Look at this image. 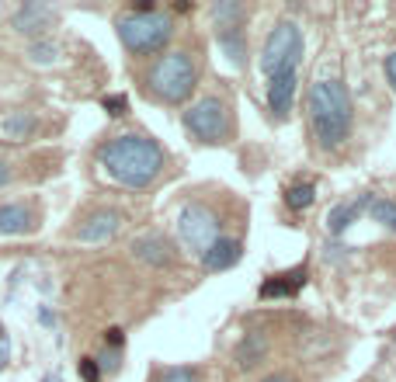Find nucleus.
I'll return each instance as SVG.
<instances>
[{
    "mask_svg": "<svg viewBox=\"0 0 396 382\" xmlns=\"http://www.w3.org/2000/svg\"><path fill=\"white\" fill-rule=\"evenodd\" d=\"M98 164L105 167L108 177H115L126 188H146L153 185L163 170V150L150 136H126L108 139L105 146L98 150Z\"/></svg>",
    "mask_w": 396,
    "mask_h": 382,
    "instance_id": "f257e3e1",
    "label": "nucleus"
},
{
    "mask_svg": "<svg viewBox=\"0 0 396 382\" xmlns=\"http://www.w3.org/2000/svg\"><path fill=\"white\" fill-rule=\"evenodd\" d=\"M310 125L323 150H337L351 136V94L337 77H320L310 83Z\"/></svg>",
    "mask_w": 396,
    "mask_h": 382,
    "instance_id": "f03ea898",
    "label": "nucleus"
},
{
    "mask_svg": "<svg viewBox=\"0 0 396 382\" xmlns=\"http://www.w3.org/2000/svg\"><path fill=\"white\" fill-rule=\"evenodd\" d=\"M115 31L122 38V46L129 49L132 56H150L160 53L171 35H174V21L160 11H150V14H136V11H126L118 21H115Z\"/></svg>",
    "mask_w": 396,
    "mask_h": 382,
    "instance_id": "7ed1b4c3",
    "label": "nucleus"
},
{
    "mask_svg": "<svg viewBox=\"0 0 396 382\" xmlns=\"http://www.w3.org/2000/svg\"><path fill=\"white\" fill-rule=\"evenodd\" d=\"M146 83H150V91L157 94L160 101L181 105V101L191 98V91H195V83H198V73H195V63H191L188 53H167L150 66Z\"/></svg>",
    "mask_w": 396,
    "mask_h": 382,
    "instance_id": "20e7f679",
    "label": "nucleus"
},
{
    "mask_svg": "<svg viewBox=\"0 0 396 382\" xmlns=\"http://www.w3.org/2000/svg\"><path fill=\"white\" fill-rule=\"evenodd\" d=\"M303 59V31L295 21H278L261 49V73L271 81L278 73H292Z\"/></svg>",
    "mask_w": 396,
    "mask_h": 382,
    "instance_id": "39448f33",
    "label": "nucleus"
},
{
    "mask_svg": "<svg viewBox=\"0 0 396 382\" xmlns=\"http://www.w3.org/2000/svg\"><path fill=\"white\" fill-rule=\"evenodd\" d=\"M185 129L198 143H226L233 125H230V108L223 98H202L185 111Z\"/></svg>",
    "mask_w": 396,
    "mask_h": 382,
    "instance_id": "423d86ee",
    "label": "nucleus"
},
{
    "mask_svg": "<svg viewBox=\"0 0 396 382\" xmlns=\"http://www.w3.org/2000/svg\"><path fill=\"white\" fill-rule=\"evenodd\" d=\"M178 237L191 254H205L215 240H219V216L212 212L205 202H188L178 212Z\"/></svg>",
    "mask_w": 396,
    "mask_h": 382,
    "instance_id": "0eeeda50",
    "label": "nucleus"
},
{
    "mask_svg": "<svg viewBox=\"0 0 396 382\" xmlns=\"http://www.w3.org/2000/svg\"><path fill=\"white\" fill-rule=\"evenodd\" d=\"M118 226H122V212L118 209H98L94 216H87L80 222L77 240L80 244H105V240H111L118 233Z\"/></svg>",
    "mask_w": 396,
    "mask_h": 382,
    "instance_id": "6e6552de",
    "label": "nucleus"
},
{
    "mask_svg": "<svg viewBox=\"0 0 396 382\" xmlns=\"http://www.w3.org/2000/svg\"><path fill=\"white\" fill-rule=\"evenodd\" d=\"M132 257L150 264V268H167L174 261V250H171V244L160 233H143V237L132 240Z\"/></svg>",
    "mask_w": 396,
    "mask_h": 382,
    "instance_id": "1a4fd4ad",
    "label": "nucleus"
},
{
    "mask_svg": "<svg viewBox=\"0 0 396 382\" xmlns=\"http://www.w3.org/2000/svg\"><path fill=\"white\" fill-rule=\"evenodd\" d=\"M292 101H295V70L292 73H278L268 81V108L278 122H285L292 115Z\"/></svg>",
    "mask_w": 396,
    "mask_h": 382,
    "instance_id": "9d476101",
    "label": "nucleus"
},
{
    "mask_svg": "<svg viewBox=\"0 0 396 382\" xmlns=\"http://www.w3.org/2000/svg\"><path fill=\"white\" fill-rule=\"evenodd\" d=\"M268 355V334L264 330H247L233 348V361H237L240 372H254Z\"/></svg>",
    "mask_w": 396,
    "mask_h": 382,
    "instance_id": "9b49d317",
    "label": "nucleus"
},
{
    "mask_svg": "<svg viewBox=\"0 0 396 382\" xmlns=\"http://www.w3.org/2000/svg\"><path fill=\"white\" fill-rule=\"evenodd\" d=\"M53 21H56L53 7H46V4H25V7L14 11L11 28L21 31V35H42L46 28H53Z\"/></svg>",
    "mask_w": 396,
    "mask_h": 382,
    "instance_id": "f8f14e48",
    "label": "nucleus"
},
{
    "mask_svg": "<svg viewBox=\"0 0 396 382\" xmlns=\"http://www.w3.org/2000/svg\"><path fill=\"white\" fill-rule=\"evenodd\" d=\"M240 257H243L240 240H233V237H219V240L202 254V268H205V272H230Z\"/></svg>",
    "mask_w": 396,
    "mask_h": 382,
    "instance_id": "ddd939ff",
    "label": "nucleus"
},
{
    "mask_svg": "<svg viewBox=\"0 0 396 382\" xmlns=\"http://www.w3.org/2000/svg\"><path fill=\"white\" fill-rule=\"evenodd\" d=\"M303 282H306V268H303V264L292 268V272L271 274L261 285V299H289V296H295V292L303 289Z\"/></svg>",
    "mask_w": 396,
    "mask_h": 382,
    "instance_id": "4468645a",
    "label": "nucleus"
},
{
    "mask_svg": "<svg viewBox=\"0 0 396 382\" xmlns=\"http://www.w3.org/2000/svg\"><path fill=\"white\" fill-rule=\"evenodd\" d=\"M369 205H372V195H362V198H355V202H347V205H334L330 216H327V229H330L334 237H341L347 226H355V219L362 216Z\"/></svg>",
    "mask_w": 396,
    "mask_h": 382,
    "instance_id": "2eb2a0df",
    "label": "nucleus"
},
{
    "mask_svg": "<svg viewBox=\"0 0 396 382\" xmlns=\"http://www.w3.org/2000/svg\"><path fill=\"white\" fill-rule=\"evenodd\" d=\"M31 226V212L25 205L11 202V205H0V237H18Z\"/></svg>",
    "mask_w": 396,
    "mask_h": 382,
    "instance_id": "dca6fc26",
    "label": "nucleus"
},
{
    "mask_svg": "<svg viewBox=\"0 0 396 382\" xmlns=\"http://www.w3.org/2000/svg\"><path fill=\"white\" fill-rule=\"evenodd\" d=\"M0 133L11 139V143H21L35 133V115H28V111H11V115H4L0 118Z\"/></svg>",
    "mask_w": 396,
    "mask_h": 382,
    "instance_id": "f3484780",
    "label": "nucleus"
},
{
    "mask_svg": "<svg viewBox=\"0 0 396 382\" xmlns=\"http://www.w3.org/2000/svg\"><path fill=\"white\" fill-rule=\"evenodd\" d=\"M212 21H215L219 31H233V28H240V21H243V4H237V0L212 4Z\"/></svg>",
    "mask_w": 396,
    "mask_h": 382,
    "instance_id": "a211bd4d",
    "label": "nucleus"
},
{
    "mask_svg": "<svg viewBox=\"0 0 396 382\" xmlns=\"http://www.w3.org/2000/svg\"><path fill=\"white\" fill-rule=\"evenodd\" d=\"M219 46H223V53L230 56L233 66H243V59H247V38H243V28L219 31Z\"/></svg>",
    "mask_w": 396,
    "mask_h": 382,
    "instance_id": "6ab92c4d",
    "label": "nucleus"
},
{
    "mask_svg": "<svg viewBox=\"0 0 396 382\" xmlns=\"http://www.w3.org/2000/svg\"><path fill=\"white\" fill-rule=\"evenodd\" d=\"M317 202V185H310V181H299V185H292L285 191V205L295 209V212H303V209H310Z\"/></svg>",
    "mask_w": 396,
    "mask_h": 382,
    "instance_id": "aec40b11",
    "label": "nucleus"
},
{
    "mask_svg": "<svg viewBox=\"0 0 396 382\" xmlns=\"http://www.w3.org/2000/svg\"><path fill=\"white\" fill-rule=\"evenodd\" d=\"M28 59L31 63H39V66H46V63H59V56H63V49L56 46L53 38H35L31 46H28Z\"/></svg>",
    "mask_w": 396,
    "mask_h": 382,
    "instance_id": "412c9836",
    "label": "nucleus"
},
{
    "mask_svg": "<svg viewBox=\"0 0 396 382\" xmlns=\"http://www.w3.org/2000/svg\"><path fill=\"white\" fill-rule=\"evenodd\" d=\"M369 216L375 219L379 226H386L390 233H396V202H390V198H372Z\"/></svg>",
    "mask_w": 396,
    "mask_h": 382,
    "instance_id": "4be33fe9",
    "label": "nucleus"
},
{
    "mask_svg": "<svg viewBox=\"0 0 396 382\" xmlns=\"http://www.w3.org/2000/svg\"><path fill=\"white\" fill-rule=\"evenodd\" d=\"M157 382H198V372L188 365H174V368H163Z\"/></svg>",
    "mask_w": 396,
    "mask_h": 382,
    "instance_id": "5701e85b",
    "label": "nucleus"
},
{
    "mask_svg": "<svg viewBox=\"0 0 396 382\" xmlns=\"http://www.w3.org/2000/svg\"><path fill=\"white\" fill-rule=\"evenodd\" d=\"M101 108H105L108 115H115V118H118V115H126V111H129V98H126V94H108L105 101H101Z\"/></svg>",
    "mask_w": 396,
    "mask_h": 382,
    "instance_id": "b1692460",
    "label": "nucleus"
},
{
    "mask_svg": "<svg viewBox=\"0 0 396 382\" xmlns=\"http://www.w3.org/2000/svg\"><path fill=\"white\" fill-rule=\"evenodd\" d=\"M80 379H83V382H98V379H101L98 358H80Z\"/></svg>",
    "mask_w": 396,
    "mask_h": 382,
    "instance_id": "393cba45",
    "label": "nucleus"
},
{
    "mask_svg": "<svg viewBox=\"0 0 396 382\" xmlns=\"http://www.w3.org/2000/svg\"><path fill=\"white\" fill-rule=\"evenodd\" d=\"M98 368H108V372H115V368H118V348H111V351H105V355L98 358Z\"/></svg>",
    "mask_w": 396,
    "mask_h": 382,
    "instance_id": "a878e982",
    "label": "nucleus"
},
{
    "mask_svg": "<svg viewBox=\"0 0 396 382\" xmlns=\"http://www.w3.org/2000/svg\"><path fill=\"white\" fill-rule=\"evenodd\" d=\"M382 70H386V81H390V87L396 91V49L390 56H386V63H382Z\"/></svg>",
    "mask_w": 396,
    "mask_h": 382,
    "instance_id": "bb28decb",
    "label": "nucleus"
},
{
    "mask_svg": "<svg viewBox=\"0 0 396 382\" xmlns=\"http://www.w3.org/2000/svg\"><path fill=\"white\" fill-rule=\"evenodd\" d=\"M105 341L111 344V348H122V341H126V337H122V330H118V327H111L105 334Z\"/></svg>",
    "mask_w": 396,
    "mask_h": 382,
    "instance_id": "cd10ccee",
    "label": "nucleus"
},
{
    "mask_svg": "<svg viewBox=\"0 0 396 382\" xmlns=\"http://www.w3.org/2000/svg\"><path fill=\"white\" fill-rule=\"evenodd\" d=\"M7 355H11V348H7V337H0V368L7 365Z\"/></svg>",
    "mask_w": 396,
    "mask_h": 382,
    "instance_id": "c85d7f7f",
    "label": "nucleus"
},
{
    "mask_svg": "<svg viewBox=\"0 0 396 382\" xmlns=\"http://www.w3.org/2000/svg\"><path fill=\"white\" fill-rule=\"evenodd\" d=\"M7 181H11V167H7L4 160H0V188H4Z\"/></svg>",
    "mask_w": 396,
    "mask_h": 382,
    "instance_id": "c756f323",
    "label": "nucleus"
},
{
    "mask_svg": "<svg viewBox=\"0 0 396 382\" xmlns=\"http://www.w3.org/2000/svg\"><path fill=\"white\" fill-rule=\"evenodd\" d=\"M261 382H289V376H282V372H275V376H268V379H261Z\"/></svg>",
    "mask_w": 396,
    "mask_h": 382,
    "instance_id": "7c9ffc66",
    "label": "nucleus"
},
{
    "mask_svg": "<svg viewBox=\"0 0 396 382\" xmlns=\"http://www.w3.org/2000/svg\"><path fill=\"white\" fill-rule=\"evenodd\" d=\"M42 382H63V379H59V376H46V379H42Z\"/></svg>",
    "mask_w": 396,
    "mask_h": 382,
    "instance_id": "2f4dec72",
    "label": "nucleus"
},
{
    "mask_svg": "<svg viewBox=\"0 0 396 382\" xmlns=\"http://www.w3.org/2000/svg\"><path fill=\"white\" fill-rule=\"evenodd\" d=\"M0 337H4V327H0Z\"/></svg>",
    "mask_w": 396,
    "mask_h": 382,
    "instance_id": "473e14b6",
    "label": "nucleus"
}]
</instances>
